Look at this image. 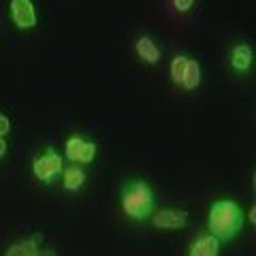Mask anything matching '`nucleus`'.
<instances>
[{
  "label": "nucleus",
  "mask_w": 256,
  "mask_h": 256,
  "mask_svg": "<svg viewBox=\"0 0 256 256\" xmlns=\"http://www.w3.org/2000/svg\"><path fill=\"white\" fill-rule=\"evenodd\" d=\"M218 254H220V242L214 235L198 237L188 252V256H218Z\"/></svg>",
  "instance_id": "8"
},
{
  "label": "nucleus",
  "mask_w": 256,
  "mask_h": 256,
  "mask_svg": "<svg viewBox=\"0 0 256 256\" xmlns=\"http://www.w3.org/2000/svg\"><path fill=\"white\" fill-rule=\"evenodd\" d=\"M4 154H6V141L4 137H0V158H4Z\"/></svg>",
  "instance_id": "16"
},
{
  "label": "nucleus",
  "mask_w": 256,
  "mask_h": 256,
  "mask_svg": "<svg viewBox=\"0 0 256 256\" xmlns=\"http://www.w3.org/2000/svg\"><path fill=\"white\" fill-rule=\"evenodd\" d=\"M134 52H137V56L143 60V62H148V64H156L160 60V50H158V45L152 41L150 36H139L137 38V43H134Z\"/></svg>",
  "instance_id": "9"
},
{
  "label": "nucleus",
  "mask_w": 256,
  "mask_h": 256,
  "mask_svg": "<svg viewBox=\"0 0 256 256\" xmlns=\"http://www.w3.org/2000/svg\"><path fill=\"white\" fill-rule=\"evenodd\" d=\"M38 256H56L52 250H47V252H38Z\"/></svg>",
  "instance_id": "18"
},
{
  "label": "nucleus",
  "mask_w": 256,
  "mask_h": 256,
  "mask_svg": "<svg viewBox=\"0 0 256 256\" xmlns=\"http://www.w3.org/2000/svg\"><path fill=\"white\" fill-rule=\"evenodd\" d=\"M150 220H152V224H154L156 228L178 230V228H184L188 224V212L166 207V210H158L156 214H152Z\"/></svg>",
  "instance_id": "5"
},
{
  "label": "nucleus",
  "mask_w": 256,
  "mask_h": 256,
  "mask_svg": "<svg viewBox=\"0 0 256 256\" xmlns=\"http://www.w3.org/2000/svg\"><path fill=\"white\" fill-rule=\"evenodd\" d=\"M186 62H188V56H175L173 62H171V79L175 86L182 84V77H184V68H186Z\"/></svg>",
  "instance_id": "13"
},
{
  "label": "nucleus",
  "mask_w": 256,
  "mask_h": 256,
  "mask_svg": "<svg viewBox=\"0 0 256 256\" xmlns=\"http://www.w3.org/2000/svg\"><path fill=\"white\" fill-rule=\"evenodd\" d=\"M122 210L132 220H148L154 214V194L150 184L134 180L122 188Z\"/></svg>",
  "instance_id": "2"
},
{
  "label": "nucleus",
  "mask_w": 256,
  "mask_h": 256,
  "mask_svg": "<svg viewBox=\"0 0 256 256\" xmlns=\"http://www.w3.org/2000/svg\"><path fill=\"white\" fill-rule=\"evenodd\" d=\"M173 4L180 13H188L192 9V4H194V0H173Z\"/></svg>",
  "instance_id": "14"
},
{
  "label": "nucleus",
  "mask_w": 256,
  "mask_h": 256,
  "mask_svg": "<svg viewBox=\"0 0 256 256\" xmlns=\"http://www.w3.org/2000/svg\"><path fill=\"white\" fill-rule=\"evenodd\" d=\"M38 252H41L38 237H32V239H20V242H15L4 252V256H38Z\"/></svg>",
  "instance_id": "10"
},
{
  "label": "nucleus",
  "mask_w": 256,
  "mask_h": 256,
  "mask_svg": "<svg viewBox=\"0 0 256 256\" xmlns=\"http://www.w3.org/2000/svg\"><path fill=\"white\" fill-rule=\"evenodd\" d=\"M62 184H64V188L70 190V192H75L79 190L86 184V173L84 169H79V166H68V169H62Z\"/></svg>",
  "instance_id": "12"
},
{
  "label": "nucleus",
  "mask_w": 256,
  "mask_h": 256,
  "mask_svg": "<svg viewBox=\"0 0 256 256\" xmlns=\"http://www.w3.org/2000/svg\"><path fill=\"white\" fill-rule=\"evenodd\" d=\"M11 20L20 30L36 26V11L32 0H11Z\"/></svg>",
  "instance_id": "6"
},
{
  "label": "nucleus",
  "mask_w": 256,
  "mask_h": 256,
  "mask_svg": "<svg viewBox=\"0 0 256 256\" xmlns=\"http://www.w3.org/2000/svg\"><path fill=\"white\" fill-rule=\"evenodd\" d=\"M248 218H250L252 224H256V207H254V205L250 207V214H248Z\"/></svg>",
  "instance_id": "17"
},
{
  "label": "nucleus",
  "mask_w": 256,
  "mask_h": 256,
  "mask_svg": "<svg viewBox=\"0 0 256 256\" xmlns=\"http://www.w3.org/2000/svg\"><path fill=\"white\" fill-rule=\"evenodd\" d=\"M182 88H186V90H196L198 86H201V66H198L196 60L188 58L186 62V68H184V77H182Z\"/></svg>",
  "instance_id": "11"
},
{
  "label": "nucleus",
  "mask_w": 256,
  "mask_h": 256,
  "mask_svg": "<svg viewBox=\"0 0 256 256\" xmlns=\"http://www.w3.org/2000/svg\"><path fill=\"white\" fill-rule=\"evenodd\" d=\"M11 132V120L0 114V137H4V134Z\"/></svg>",
  "instance_id": "15"
},
{
  "label": "nucleus",
  "mask_w": 256,
  "mask_h": 256,
  "mask_svg": "<svg viewBox=\"0 0 256 256\" xmlns=\"http://www.w3.org/2000/svg\"><path fill=\"white\" fill-rule=\"evenodd\" d=\"M252 60H254V52L248 43H239L233 47V52H230V66H233L237 73H246V70L252 66Z\"/></svg>",
  "instance_id": "7"
},
{
  "label": "nucleus",
  "mask_w": 256,
  "mask_h": 256,
  "mask_svg": "<svg viewBox=\"0 0 256 256\" xmlns=\"http://www.w3.org/2000/svg\"><path fill=\"white\" fill-rule=\"evenodd\" d=\"M64 156L70 162L90 164L96 156V143L86 141L84 137H68L66 143H64Z\"/></svg>",
  "instance_id": "4"
},
{
  "label": "nucleus",
  "mask_w": 256,
  "mask_h": 256,
  "mask_svg": "<svg viewBox=\"0 0 256 256\" xmlns=\"http://www.w3.org/2000/svg\"><path fill=\"white\" fill-rule=\"evenodd\" d=\"M242 226H244V212L235 201L222 198V201H216L210 207L207 228H210V235H214L218 242H230L233 237L239 235Z\"/></svg>",
  "instance_id": "1"
},
{
  "label": "nucleus",
  "mask_w": 256,
  "mask_h": 256,
  "mask_svg": "<svg viewBox=\"0 0 256 256\" xmlns=\"http://www.w3.org/2000/svg\"><path fill=\"white\" fill-rule=\"evenodd\" d=\"M62 158L56 150H47L45 154L36 156L34 162H32V173H34V178L43 184H52L58 175L62 173Z\"/></svg>",
  "instance_id": "3"
}]
</instances>
